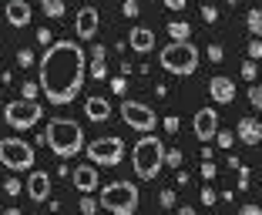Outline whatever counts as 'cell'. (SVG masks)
I'll use <instances>...</instances> for the list:
<instances>
[{
    "mask_svg": "<svg viewBox=\"0 0 262 215\" xmlns=\"http://www.w3.org/2000/svg\"><path fill=\"white\" fill-rule=\"evenodd\" d=\"M185 4H188V0H165V7H168V10H185Z\"/></svg>",
    "mask_w": 262,
    "mask_h": 215,
    "instance_id": "f35d334b",
    "label": "cell"
},
{
    "mask_svg": "<svg viewBox=\"0 0 262 215\" xmlns=\"http://www.w3.org/2000/svg\"><path fill=\"white\" fill-rule=\"evenodd\" d=\"M215 199H219V195L212 192V188H205V192H202V202H205V205H215Z\"/></svg>",
    "mask_w": 262,
    "mask_h": 215,
    "instance_id": "ab89813d",
    "label": "cell"
},
{
    "mask_svg": "<svg viewBox=\"0 0 262 215\" xmlns=\"http://www.w3.org/2000/svg\"><path fill=\"white\" fill-rule=\"evenodd\" d=\"M165 165H168V168H178V165H182V152H178V148H171V152L165 155Z\"/></svg>",
    "mask_w": 262,
    "mask_h": 215,
    "instance_id": "484cf974",
    "label": "cell"
},
{
    "mask_svg": "<svg viewBox=\"0 0 262 215\" xmlns=\"http://www.w3.org/2000/svg\"><path fill=\"white\" fill-rule=\"evenodd\" d=\"M4 215H24V212H20V208H7V212H4Z\"/></svg>",
    "mask_w": 262,
    "mask_h": 215,
    "instance_id": "f6af8a7d",
    "label": "cell"
},
{
    "mask_svg": "<svg viewBox=\"0 0 262 215\" xmlns=\"http://www.w3.org/2000/svg\"><path fill=\"white\" fill-rule=\"evenodd\" d=\"M84 115H88V121H108L111 118V104H108V98H101V94H91V98L84 101Z\"/></svg>",
    "mask_w": 262,
    "mask_h": 215,
    "instance_id": "9a60e30c",
    "label": "cell"
},
{
    "mask_svg": "<svg viewBox=\"0 0 262 215\" xmlns=\"http://www.w3.org/2000/svg\"><path fill=\"white\" fill-rule=\"evenodd\" d=\"M20 188H24V185L17 182V178H7V182H4V192H7V195H20Z\"/></svg>",
    "mask_w": 262,
    "mask_h": 215,
    "instance_id": "f1b7e54d",
    "label": "cell"
},
{
    "mask_svg": "<svg viewBox=\"0 0 262 215\" xmlns=\"http://www.w3.org/2000/svg\"><path fill=\"white\" fill-rule=\"evenodd\" d=\"M98 10L94 7H81L77 10V20H74V31L81 40H94V34H98Z\"/></svg>",
    "mask_w": 262,
    "mask_h": 215,
    "instance_id": "8fae6325",
    "label": "cell"
},
{
    "mask_svg": "<svg viewBox=\"0 0 262 215\" xmlns=\"http://www.w3.org/2000/svg\"><path fill=\"white\" fill-rule=\"evenodd\" d=\"M158 202H162L165 208H171V205H175V192H171V188H165V192L158 195Z\"/></svg>",
    "mask_w": 262,
    "mask_h": 215,
    "instance_id": "d6a6232c",
    "label": "cell"
},
{
    "mask_svg": "<svg viewBox=\"0 0 262 215\" xmlns=\"http://www.w3.org/2000/svg\"><path fill=\"white\" fill-rule=\"evenodd\" d=\"M124 17H138V0H124Z\"/></svg>",
    "mask_w": 262,
    "mask_h": 215,
    "instance_id": "836d02e7",
    "label": "cell"
},
{
    "mask_svg": "<svg viewBox=\"0 0 262 215\" xmlns=\"http://www.w3.org/2000/svg\"><path fill=\"white\" fill-rule=\"evenodd\" d=\"M121 118L128 128L141 131V135H151L155 124H158V115H155V107L141 104V101H121Z\"/></svg>",
    "mask_w": 262,
    "mask_h": 215,
    "instance_id": "ba28073f",
    "label": "cell"
},
{
    "mask_svg": "<svg viewBox=\"0 0 262 215\" xmlns=\"http://www.w3.org/2000/svg\"><path fill=\"white\" fill-rule=\"evenodd\" d=\"M239 215H262V208H259V205H246Z\"/></svg>",
    "mask_w": 262,
    "mask_h": 215,
    "instance_id": "b9f144b4",
    "label": "cell"
},
{
    "mask_svg": "<svg viewBox=\"0 0 262 215\" xmlns=\"http://www.w3.org/2000/svg\"><path fill=\"white\" fill-rule=\"evenodd\" d=\"M88 158L94 165H118L124 158V141L118 135H104V138H94L88 145Z\"/></svg>",
    "mask_w": 262,
    "mask_h": 215,
    "instance_id": "9c48e42d",
    "label": "cell"
},
{
    "mask_svg": "<svg viewBox=\"0 0 262 215\" xmlns=\"http://www.w3.org/2000/svg\"><path fill=\"white\" fill-rule=\"evenodd\" d=\"M84 51L74 40H57V44L47 47V54L40 57V91L47 94L51 104H71V101L81 94L84 84Z\"/></svg>",
    "mask_w": 262,
    "mask_h": 215,
    "instance_id": "6da1fadb",
    "label": "cell"
},
{
    "mask_svg": "<svg viewBox=\"0 0 262 215\" xmlns=\"http://www.w3.org/2000/svg\"><path fill=\"white\" fill-rule=\"evenodd\" d=\"M128 47L135 54H148L155 47V34H151V27H131V34H128Z\"/></svg>",
    "mask_w": 262,
    "mask_h": 215,
    "instance_id": "2e32d148",
    "label": "cell"
},
{
    "mask_svg": "<svg viewBox=\"0 0 262 215\" xmlns=\"http://www.w3.org/2000/svg\"><path fill=\"white\" fill-rule=\"evenodd\" d=\"M192 128H195V138H199V141H212V138H215V131H219L215 107H199V111H195Z\"/></svg>",
    "mask_w": 262,
    "mask_h": 215,
    "instance_id": "30bf717a",
    "label": "cell"
},
{
    "mask_svg": "<svg viewBox=\"0 0 262 215\" xmlns=\"http://www.w3.org/2000/svg\"><path fill=\"white\" fill-rule=\"evenodd\" d=\"M202 17H205V20L212 24V20H215V17H219V10L212 7V4H205V7H202Z\"/></svg>",
    "mask_w": 262,
    "mask_h": 215,
    "instance_id": "d590c367",
    "label": "cell"
},
{
    "mask_svg": "<svg viewBox=\"0 0 262 215\" xmlns=\"http://www.w3.org/2000/svg\"><path fill=\"white\" fill-rule=\"evenodd\" d=\"M40 7H44L47 17H64V0H44Z\"/></svg>",
    "mask_w": 262,
    "mask_h": 215,
    "instance_id": "7402d4cb",
    "label": "cell"
},
{
    "mask_svg": "<svg viewBox=\"0 0 262 215\" xmlns=\"http://www.w3.org/2000/svg\"><path fill=\"white\" fill-rule=\"evenodd\" d=\"M165 131H178V118H165Z\"/></svg>",
    "mask_w": 262,
    "mask_h": 215,
    "instance_id": "7bdbcfd3",
    "label": "cell"
},
{
    "mask_svg": "<svg viewBox=\"0 0 262 215\" xmlns=\"http://www.w3.org/2000/svg\"><path fill=\"white\" fill-rule=\"evenodd\" d=\"M44 145L57 155V158H74L84 148V131L71 118H51L44 128Z\"/></svg>",
    "mask_w": 262,
    "mask_h": 215,
    "instance_id": "7a4b0ae2",
    "label": "cell"
},
{
    "mask_svg": "<svg viewBox=\"0 0 262 215\" xmlns=\"http://www.w3.org/2000/svg\"><path fill=\"white\" fill-rule=\"evenodd\" d=\"M215 141H219V148H232V131H215Z\"/></svg>",
    "mask_w": 262,
    "mask_h": 215,
    "instance_id": "4316f807",
    "label": "cell"
},
{
    "mask_svg": "<svg viewBox=\"0 0 262 215\" xmlns=\"http://www.w3.org/2000/svg\"><path fill=\"white\" fill-rule=\"evenodd\" d=\"M235 135H239V141H246V145H259L262 141V124L255 121V118H242Z\"/></svg>",
    "mask_w": 262,
    "mask_h": 215,
    "instance_id": "ac0fdd59",
    "label": "cell"
},
{
    "mask_svg": "<svg viewBox=\"0 0 262 215\" xmlns=\"http://www.w3.org/2000/svg\"><path fill=\"white\" fill-rule=\"evenodd\" d=\"M37 40H40V44H47V47L54 44V40H51V31H47V27H40V31H37Z\"/></svg>",
    "mask_w": 262,
    "mask_h": 215,
    "instance_id": "74e56055",
    "label": "cell"
},
{
    "mask_svg": "<svg viewBox=\"0 0 262 215\" xmlns=\"http://www.w3.org/2000/svg\"><path fill=\"white\" fill-rule=\"evenodd\" d=\"M249 61H262V40L259 37L249 40Z\"/></svg>",
    "mask_w": 262,
    "mask_h": 215,
    "instance_id": "cb8c5ba5",
    "label": "cell"
},
{
    "mask_svg": "<svg viewBox=\"0 0 262 215\" xmlns=\"http://www.w3.org/2000/svg\"><path fill=\"white\" fill-rule=\"evenodd\" d=\"M158 61L168 74H178V77H188L199 71V51H195L192 40H168L158 54Z\"/></svg>",
    "mask_w": 262,
    "mask_h": 215,
    "instance_id": "3957f363",
    "label": "cell"
},
{
    "mask_svg": "<svg viewBox=\"0 0 262 215\" xmlns=\"http://www.w3.org/2000/svg\"><path fill=\"white\" fill-rule=\"evenodd\" d=\"M94 208H98V202H94L91 195H81V212H84V215H91Z\"/></svg>",
    "mask_w": 262,
    "mask_h": 215,
    "instance_id": "f546056e",
    "label": "cell"
},
{
    "mask_svg": "<svg viewBox=\"0 0 262 215\" xmlns=\"http://www.w3.org/2000/svg\"><path fill=\"white\" fill-rule=\"evenodd\" d=\"M178 215H195V208L192 205H182V208H178Z\"/></svg>",
    "mask_w": 262,
    "mask_h": 215,
    "instance_id": "ee69618b",
    "label": "cell"
},
{
    "mask_svg": "<svg viewBox=\"0 0 262 215\" xmlns=\"http://www.w3.org/2000/svg\"><path fill=\"white\" fill-rule=\"evenodd\" d=\"M91 57H108V47H104V44H94V51H91Z\"/></svg>",
    "mask_w": 262,
    "mask_h": 215,
    "instance_id": "60d3db41",
    "label": "cell"
},
{
    "mask_svg": "<svg viewBox=\"0 0 262 215\" xmlns=\"http://www.w3.org/2000/svg\"><path fill=\"white\" fill-rule=\"evenodd\" d=\"M208 57H212V61H222V57H225V51H222L219 44H212V47H208Z\"/></svg>",
    "mask_w": 262,
    "mask_h": 215,
    "instance_id": "8d00e7d4",
    "label": "cell"
},
{
    "mask_svg": "<svg viewBox=\"0 0 262 215\" xmlns=\"http://www.w3.org/2000/svg\"><path fill=\"white\" fill-rule=\"evenodd\" d=\"M242 77H246V81H255V77H259V68H255L252 61H242Z\"/></svg>",
    "mask_w": 262,
    "mask_h": 215,
    "instance_id": "d4e9b609",
    "label": "cell"
},
{
    "mask_svg": "<svg viewBox=\"0 0 262 215\" xmlns=\"http://www.w3.org/2000/svg\"><path fill=\"white\" fill-rule=\"evenodd\" d=\"M131 161H135V175L138 178H155L158 171H162L165 165V145L162 138H155V135H145V138L135 145V152H131Z\"/></svg>",
    "mask_w": 262,
    "mask_h": 215,
    "instance_id": "277c9868",
    "label": "cell"
},
{
    "mask_svg": "<svg viewBox=\"0 0 262 215\" xmlns=\"http://www.w3.org/2000/svg\"><path fill=\"white\" fill-rule=\"evenodd\" d=\"M40 115H44V107H40L37 101H24V98L10 101V104L4 107V118H7V124H10V128H17V131L34 128V124L40 121Z\"/></svg>",
    "mask_w": 262,
    "mask_h": 215,
    "instance_id": "52a82bcc",
    "label": "cell"
},
{
    "mask_svg": "<svg viewBox=\"0 0 262 215\" xmlns=\"http://www.w3.org/2000/svg\"><path fill=\"white\" fill-rule=\"evenodd\" d=\"M101 208H108L111 215H131L138 208V188L131 182H111L101 188Z\"/></svg>",
    "mask_w": 262,
    "mask_h": 215,
    "instance_id": "5b68a950",
    "label": "cell"
},
{
    "mask_svg": "<svg viewBox=\"0 0 262 215\" xmlns=\"http://www.w3.org/2000/svg\"><path fill=\"white\" fill-rule=\"evenodd\" d=\"M168 37H171V40H188V37H192V24L171 20V24H168Z\"/></svg>",
    "mask_w": 262,
    "mask_h": 215,
    "instance_id": "d6986e66",
    "label": "cell"
},
{
    "mask_svg": "<svg viewBox=\"0 0 262 215\" xmlns=\"http://www.w3.org/2000/svg\"><path fill=\"white\" fill-rule=\"evenodd\" d=\"M27 195H31V202H47L51 199V175L47 171H31V178H27Z\"/></svg>",
    "mask_w": 262,
    "mask_h": 215,
    "instance_id": "4fadbf2b",
    "label": "cell"
},
{
    "mask_svg": "<svg viewBox=\"0 0 262 215\" xmlns=\"http://www.w3.org/2000/svg\"><path fill=\"white\" fill-rule=\"evenodd\" d=\"M7 24L10 27H27L31 24V17H34V10H31V4L27 0H7Z\"/></svg>",
    "mask_w": 262,
    "mask_h": 215,
    "instance_id": "5bb4252c",
    "label": "cell"
},
{
    "mask_svg": "<svg viewBox=\"0 0 262 215\" xmlns=\"http://www.w3.org/2000/svg\"><path fill=\"white\" fill-rule=\"evenodd\" d=\"M37 88H40V84L27 81V84H24V101H37Z\"/></svg>",
    "mask_w": 262,
    "mask_h": 215,
    "instance_id": "83f0119b",
    "label": "cell"
},
{
    "mask_svg": "<svg viewBox=\"0 0 262 215\" xmlns=\"http://www.w3.org/2000/svg\"><path fill=\"white\" fill-rule=\"evenodd\" d=\"M88 74H91L94 81L108 77V64H104V57H91V71H88Z\"/></svg>",
    "mask_w": 262,
    "mask_h": 215,
    "instance_id": "44dd1931",
    "label": "cell"
},
{
    "mask_svg": "<svg viewBox=\"0 0 262 215\" xmlns=\"http://www.w3.org/2000/svg\"><path fill=\"white\" fill-rule=\"evenodd\" d=\"M74 188L84 192V195H91L94 188H98V171H94L91 165H77L74 168Z\"/></svg>",
    "mask_w": 262,
    "mask_h": 215,
    "instance_id": "e0dca14e",
    "label": "cell"
},
{
    "mask_svg": "<svg viewBox=\"0 0 262 215\" xmlns=\"http://www.w3.org/2000/svg\"><path fill=\"white\" fill-rule=\"evenodd\" d=\"M108 84H111V91H115V94L128 91V81H124V77H115V81H108Z\"/></svg>",
    "mask_w": 262,
    "mask_h": 215,
    "instance_id": "1f68e13d",
    "label": "cell"
},
{
    "mask_svg": "<svg viewBox=\"0 0 262 215\" xmlns=\"http://www.w3.org/2000/svg\"><path fill=\"white\" fill-rule=\"evenodd\" d=\"M208 94H212L215 104H232L235 101V81H229L225 74H215L208 81Z\"/></svg>",
    "mask_w": 262,
    "mask_h": 215,
    "instance_id": "7c38bea8",
    "label": "cell"
},
{
    "mask_svg": "<svg viewBox=\"0 0 262 215\" xmlns=\"http://www.w3.org/2000/svg\"><path fill=\"white\" fill-rule=\"evenodd\" d=\"M0 161L10 171H27L34 168V148L20 138H4L0 141Z\"/></svg>",
    "mask_w": 262,
    "mask_h": 215,
    "instance_id": "8992f818",
    "label": "cell"
},
{
    "mask_svg": "<svg viewBox=\"0 0 262 215\" xmlns=\"http://www.w3.org/2000/svg\"><path fill=\"white\" fill-rule=\"evenodd\" d=\"M202 175H205V178H215L219 175V165H215V161H205V165H202Z\"/></svg>",
    "mask_w": 262,
    "mask_h": 215,
    "instance_id": "e575fe53",
    "label": "cell"
},
{
    "mask_svg": "<svg viewBox=\"0 0 262 215\" xmlns=\"http://www.w3.org/2000/svg\"><path fill=\"white\" fill-rule=\"evenodd\" d=\"M17 64H20V68H31V64H34V54L31 51H17Z\"/></svg>",
    "mask_w": 262,
    "mask_h": 215,
    "instance_id": "4dcf8cb0",
    "label": "cell"
},
{
    "mask_svg": "<svg viewBox=\"0 0 262 215\" xmlns=\"http://www.w3.org/2000/svg\"><path fill=\"white\" fill-rule=\"evenodd\" d=\"M249 104L262 111V84H249Z\"/></svg>",
    "mask_w": 262,
    "mask_h": 215,
    "instance_id": "603a6c76",
    "label": "cell"
},
{
    "mask_svg": "<svg viewBox=\"0 0 262 215\" xmlns=\"http://www.w3.org/2000/svg\"><path fill=\"white\" fill-rule=\"evenodd\" d=\"M246 27H249V34H252V37H262V10L259 7H252L246 14Z\"/></svg>",
    "mask_w": 262,
    "mask_h": 215,
    "instance_id": "ffe728a7",
    "label": "cell"
}]
</instances>
